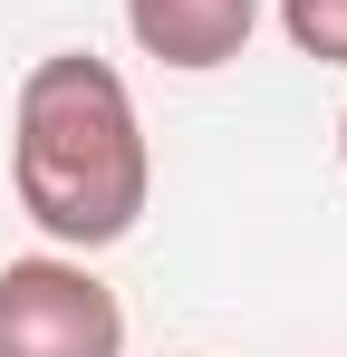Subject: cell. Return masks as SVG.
Instances as JSON below:
<instances>
[{
  "instance_id": "cell-2",
  "label": "cell",
  "mask_w": 347,
  "mask_h": 357,
  "mask_svg": "<svg viewBox=\"0 0 347 357\" xmlns=\"http://www.w3.org/2000/svg\"><path fill=\"white\" fill-rule=\"evenodd\" d=\"M0 357H125V299L77 251H29L0 271Z\"/></svg>"
},
{
  "instance_id": "cell-3",
  "label": "cell",
  "mask_w": 347,
  "mask_h": 357,
  "mask_svg": "<svg viewBox=\"0 0 347 357\" xmlns=\"http://www.w3.org/2000/svg\"><path fill=\"white\" fill-rule=\"evenodd\" d=\"M125 29H135L145 59L203 77V68H231L241 49H251L261 0H125Z\"/></svg>"
},
{
  "instance_id": "cell-5",
  "label": "cell",
  "mask_w": 347,
  "mask_h": 357,
  "mask_svg": "<svg viewBox=\"0 0 347 357\" xmlns=\"http://www.w3.org/2000/svg\"><path fill=\"white\" fill-rule=\"evenodd\" d=\"M338 155H347V116H338Z\"/></svg>"
},
{
  "instance_id": "cell-1",
  "label": "cell",
  "mask_w": 347,
  "mask_h": 357,
  "mask_svg": "<svg viewBox=\"0 0 347 357\" xmlns=\"http://www.w3.org/2000/svg\"><path fill=\"white\" fill-rule=\"evenodd\" d=\"M10 183H20V213L58 241V251H107L145 222V193H155V155H145V116H135V87L87 49H58L20 77V107H10Z\"/></svg>"
},
{
  "instance_id": "cell-4",
  "label": "cell",
  "mask_w": 347,
  "mask_h": 357,
  "mask_svg": "<svg viewBox=\"0 0 347 357\" xmlns=\"http://www.w3.org/2000/svg\"><path fill=\"white\" fill-rule=\"evenodd\" d=\"M280 29H289L299 59L347 68V0H280Z\"/></svg>"
}]
</instances>
